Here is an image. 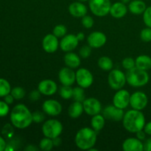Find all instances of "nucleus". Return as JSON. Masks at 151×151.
Returning a JSON list of instances; mask_svg holds the SVG:
<instances>
[{"label":"nucleus","instance_id":"obj_1","mask_svg":"<svg viewBox=\"0 0 151 151\" xmlns=\"http://www.w3.org/2000/svg\"><path fill=\"white\" fill-rule=\"evenodd\" d=\"M10 121L16 128L24 129L33 122L32 114L24 105H16L10 113Z\"/></svg>","mask_w":151,"mask_h":151},{"label":"nucleus","instance_id":"obj_2","mask_svg":"<svg viewBox=\"0 0 151 151\" xmlns=\"http://www.w3.org/2000/svg\"><path fill=\"white\" fill-rule=\"evenodd\" d=\"M123 126L128 131L137 133L144 129L145 125V117L139 110H130L124 114Z\"/></svg>","mask_w":151,"mask_h":151},{"label":"nucleus","instance_id":"obj_3","mask_svg":"<svg viewBox=\"0 0 151 151\" xmlns=\"http://www.w3.org/2000/svg\"><path fill=\"white\" fill-rule=\"evenodd\" d=\"M97 141V131L93 128H83L80 130L75 137V144L81 150L93 147Z\"/></svg>","mask_w":151,"mask_h":151},{"label":"nucleus","instance_id":"obj_4","mask_svg":"<svg viewBox=\"0 0 151 151\" xmlns=\"http://www.w3.org/2000/svg\"><path fill=\"white\" fill-rule=\"evenodd\" d=\"M125 76L127 83L134 87L144 86L148 83L150 79L147 71L139 69L137 66L128 70Z\"/></svg>","mask_w":151,"mask_h":151},{"label":"nucleus","instance_id":"obj_5","mask_svg":"<svg viewBox=\"0 0 151 151\" xmlns=\"http://www.w3.org/2000/svg\"><path fill=\"white\" fill-rule=\"evenodd\" d=\"M63 131L61 122L57 119H49L46 121L42 126V131L45 137L54 139L59 137Z\"/></svg>","mask_w":151,"mask_h":151},{"label":"nucleus","instance_id":"obj_6","mask_svg":"<svg viewBox=\"0 0 151 151\" xmlns=\"http://www.w3.org/2000/svg\"><path fill=\"white\" fill-rule=\"evenodd\" d=\"M111 7L110 0H89V8L97 16L103 17L110 13Z\"/></svg>","mask_w":151,"mask_h":151},{"label":"nucleus","instance_id":"obj_7","mask_svg":"<svg viewBox=\"0 0 151 151\" xmlns=\"http://www.w3.org/2000/svg\"><path fill=\"white\" fill-rule=\"evenodd\" d=\"M126 82V76L119 69H113L109 73V84L113 89H121Z\"/></svg>","mask_w":151,"mask_h":151},{"label":"nucleus","instance_id":"obj_8","mask_svg":"<svg viewBox=\"0 0 151 151\" xmlns=\"http://www.w3.org/2000/svg\"><path fill=\"white\" fill-rule=\"evenodd\" d=\"M76 81L79 86L86 88L92 85L94 78L92 74L88 69L81 68L76 72Z\"/></svg>","mask_w":151,"mask_h":151},{"label":"nucleus","instance_id":"obj_9","mask_svg":"<svg viewBox=\"0 0 151 151\" xmlns=\"http://www.w3.org/2000/svg\"><path fill=\"white\" fill-rule=\"evenodd\" d=\"M148 99L147 95L142 91H137L131 95L130 105L131 107L136 110H142L147 106Z\"/></svg>","mask_w":151,"mask_h":151},{"label":"nucleus","instance_id":"obj_10","mask_svg":"<svg viewBox=\"0 0 151 151\" xmlns=\"http://www.w3.org/2000/svg\"><path fill=\"white\" fill-rule=\"evenodd\" d=\"M83 105L84 111L90 116L98 114L101 111V103L97 99L94 97L86 99L83 102Z\"/></svg>","mask_w":151,"mask_h":151},{"label":"nucleus","instance_id":"obj_11","mask_svg":"<svg viewBox=\"0 0 151 151\" xmlns=\"http://www.w3.org/2000/svg\"><path fill=\"white\" fill-rule=\"evenodd\" d=\"M130 98L131 95L127 90L119 89L114 97L113 103L116 107L124 109L130 104Z\"/></svg>","mask_w":151,"mask_h":151},{"label":"nucleus","instance_id":"obj_12","mask_svg":"<svg viewBox=\"0 0 151 151\" xmlns=\"http://www.w3.org/2000/svg\"><path fill=\"white\" fill-rule=\"evenodd\" d=\"M103 116L105 119H111L114 121H121L123 119L124 111L123 109H119L114 106H108L103 111Z\"/></svg>","mask_w":151,"mask_h":151},{"label":"nucleus","instance_id":"obj_13","mask_svg":"<svg viewBox=\"0 0 151 151\" xmlns=\"http://www.w3.org/2000/svg\"><path fill=\"white\" fill-rule=\"evenodd\" d=\"M58 78L62 85L72 86L76 81V73L72 68H62L58 74Z\"/></svg>","mask_w":151,"mask_h":151},{"label":"nucleus","instance_id":"obj_14","mask_svg":"<svg viewBox=\"0 0 151 151\" xmlns=\"http://www.w3.org/2000/svg\"><path fill=\"white\" fill-rule=\"evenodd\" d=\"M107 41L106 35L103 32L96 31L90 34L87 38L88 45L92 48H100L105 45Z\"/></svg>","mask_w":151,"mask_h":151},{"label":"nucleus","instance_id":"obj_15","mask_svg":"<svg viewBox=\"0 0 151 151\" xmlns=\"http://www.w3.org/2000/svg\"><path fill=\"white\" fill-rule=\"evenodd\" d=\"M42 109L50 116H57L62 111V106L57 100H47L43 103Z\"/></svg>","mask_w":151,"mask_h":151},{"label":"nucleus","instance_id":"obj_16","mask_svg":"<svg viewBox=\"0 0 151 151\" xmlns=\"http://www.w3.org/2000/svg\"><path fill=\"white\" fill-rule=\"evenodd\" d=\"M78 41L77 35L73 34H69L63 37L60 42V47L63 51L64 52H71L75 50L78 45Z\"/></svg>","mask_w":151,"mask_h":151},{"label":"nucleus","instance_id":"obj_17","mask_svg":"<svg viewBox=\"0 0 151 151\" xmlns=\"http://www.w3.org/2000/svg\"><path fill=\"white\" fill-rule=\"evenodd\" d=\"M58 40L54 34H48L44 38L42 41L43 49L48 53H53L58 48Z\"/></svg>","mask_w":151,"mask_h":151},{"label":"nucleus","instance_id":"obj_18","mask_svg":"<svg viewBox=\"0 0 151 151\" xmlns=\"http://www.w3.org/2000/svg\"><path fill=\"white\" fill-rule=\"evenodd\" d=\"M38 90L44 95L51 96L55 94L58 90V86L52 80H44L38 84Z\"/></svg>","mask_w":151,"mask_h":151},{"label":"nucleus","instance_id":"obj_19","mask_svg":"<svg viewBox=\"0 0 151 151\" xmlns=\"http://www.w3.org/2000/svg\"><path fill=\"white\" fill-rule=\"evenodd\" d=\"M122 149L125 151H142L144 144L138 138H128L124 141Z\"/></svg>","mask_w":151,"mask_h":151},{"label":"nucleus","instance_id":"obj_20","mask_svg":"<svg viewBox=\"0 0 151 151\" xmlns=\"http://www.w3.org/2000/svg\"><path fill=\"white\" fill-rule=\"evenodd\" d=\"M69 11L74 17L82 18L86 15L87 7L81 1H75L69 5Z\"/></svg>","mask_w":151,"mask_h":151},{"label":"nucleus","instance_id":"obj_21","mask_svg":"<svg viewBox=\"0 0 151 151\" xmlns=\"http://www.w3.org/2000/svg\"><path fill=\"white\" fill-rule=\"evenodd\" d=\"M128 12V8H127L125 4L120 1V2H115L111 7L110 13L114 18L116 19H120V18L124 17L126 15Z\"/></svg>","mask_w":151,"mask_h":151},{"label":"nucleus","instance_id":"obj_22","mask_svg":"<svg viewBox=\"0 0 151 151\" xmlns=\"http://www.w3.org/2000/svg\"><path fill=\"white\" fill-rule=\"evenodd\" d=\"M64 62L68 67L75 69L81 65V58L75 53L68 52L64 56Z\"/></svg>","mask_w":151,"mask_h":151},{"label":"nucleus","instance_id":"obj_23","mask_svg":"<svg viewBox=\"0 0 151 151\" xmlns=\"http://www.w3.org/2000/svg\"><path fill=\"white\" fill-rule=\"evenodd\" d=\"M128 8L130 11L134 14L139 15L144 13L147 7L145 2L142 0H133L130 2Z\"/></svg>","mask_w":151,"mask_h":151},{"label":"nucleus","instance_id":"obj_24","mask_svg":"<svg viewBox=\"0 0 151 151\" xmlns=\"http://www.w3.org/2000/svg\"><path fill=\"white\" fill-rule=\"evenodd\" d=\"M83 111V105L82 104V103L81 102L75 101L69 107L68 114H69L70 117L73 118V119H76V118H78L79 116H81Z\"/></svg>","mask_w":151,"mask_h":151},{"label":"nucleus","instance_id":"obj_25","mask_svg":"<svg viewBox=\"0 0 151 151\" xmlns=\"http://www.w3.org/2000/svg\"><path fill=\"white\" fill-rule=\"evenodd\" d=\"M136 66L139 69L147 71L151 69V58L147 55H142L136 59Z\"/></svg>","mask_w":151,"mask_h":151},{"label":"nucleus","instance_id":"obj_26","mask_svg":"<svg viewBox=\"0 0 151 151\" xmlns=\"http://www.w3.org/2000/svg\"><path fill=\"white\" fill-rule=\"evenodd\" d=\"M105 123H106V122H105V117L103 116H102V115H100L99 114L93 116L91 121V127L97 132L101 131L104 128Z\"/></svg>","mask_w":151,"mask_h":151},{"label":"nucleus","instance_id":"obj_27","mask_svg":"<svg viewBox=\"0 0 151 151\" xmlns=\"http://www.w3.org/2000/svg\"><path fill=\"white\" fill-rule=\"evenodd\" d=\"M98 66L103 70L110 71L113 67V61L110 58L103 56L98 60Z\"/></svg>","mask_w":151,"mask_h":151},{"label":"nucleus","instance_id":"obj_28","mask_svg":"<svg viewBox=\"0 0 151 151\" xmlns=\"http://www.w3.org/2000/svg\"><path fill=\"white\" fill-rule=\"evenodd\" d=\"M11 86L7 80L4 78H0V97H5L7 94H10Z\"/></svg>","mask_w":151,"mask_h":151},{"label":"nucleus","instance_id":"obj_29","mask_svg":"<svg viewBox=\"0 0 151 151\" xmlns=\"http://www.w3.org/2000/svg\"><path fill=\"white\" fill-rule=\"evenodd\" d=\"M72 97L75 101L83 102L85 99V93H84L83 88L82 87H75L73 88V93H72Z\"/></svg>","mask_w":151,"mask_h":151},{"label":"nucleus","instance_id":"obj_30","mask_svg":"<svg viewBox=\"0 0 151 151\" xmlns=\"http://www.w3.org/2000/svg\"><path fill=\"white\" fill-rule=\"evenodd\" d=\"M72 93H73V88H71L70 86L63 85L59 90L60 97L65 100H69L72 97Z\"/></svg>","mask_w":151,"mask_h":151},{"label":"nucleus","instance_id":"obj_31","mask_svg":"<svg viewBox=\"0 0 151 151\" xmlns=\"http://www.w3.org/2000/svg\"><path fill=\"white\" fill-rule=\"evenodd\" d=\"M39 147L42 150H51L52 149V147H54L52 139L50 138H48V137H45V138L42 139L39 143Z\"/></svg>","mask_w":151,"mask_h":151},{"label":"nucleus","instance_id":"obj_32","mask_svg":"<svg viewBox=\"0 0 151 151\" xmlns=\"http://www.w3.org/2000/svg\"><path fill=\"white\" fill-rule=\"evenodd\" d=\"M10 94H12L13 97H14L15 100H22L24 97L25 96V91L23 88L22 87H15L13 89H11L10 91Z\"/></svg>","mask_w":151,"mask_h":151},{"label":"nucleus","instance_id":"obj_33","mask_svg":"<svg viewBox=\"0 0 151 151\" xmlns=\"http://www.w3.org/2000/svg\"><path fill=\"white\" fill-rule=\"evenodd\" d=\"M66 32H67L66 27L63 24L56 25L53 29V34L58 38H61L66 35Z\"/></svg>","mask_w":151,"mask_h":151},{"label":"nucleus","instance_id":"obj_34","mask_svg":"<svg viewBox=\"0 0 151 151\" xmlns=\"http://www.w3.org/2000/svg\"><path fill=\"white\" fill-rule=\"evenodd\" d=\"M1 134L4 136V138L11 139L13 137V134H14V130H13V127L10 124H6L4 127H3L2 130H1Z\"/></svg>","mask_w":151,"mask_h":151},{"label":"nucleus","instance_id":"obj_35","mask_svg":"<svg viewBox=\"0 0 151 151\" xmlns=\"http://www.w3.org/2000/svg\"><path fill=\"white\" fill-rule=\"evenodd\" d=\"M122 66L124 69L129 70V69H133L134 67L136 66V61L132 58H125L122 62Z\"/></svg>","mask_w":151,"mask_h":151},{"label":"nucleus","instance_id":"obj_36","mask_svg":"<svg viewBox=\"0 0 151 151\" xmlns=\"http://www.w3.org/2000/svg\"><path fill=\"white\" fill-rule=\"evenodd\" d=\"M141 39L145 42H150L151 41V28L147 27L141 31L140 33Z\"/></svg>","mask_w":151,"mask_h":151},{"label":"nucleus","instance_id":"obj_37","mask_svg":"<svg viewBox=\"0 0 151 151\" xmlns=\"http://www.w3.org/2000/svg\"><path fill=\"white\" fill-rule=\"evenodd\" d=\"M143 21L146 26L151 28V6L147 7L143 13Z\"/></svg>","mask_w":151,"mask_h":151},{"label":"nucleus","instance_id":"obj_38","mask_svg":"<svg viewBox=\"0 0 151 151\" xmlns=\"http://www.w3.org/2000/svg\"><path fill=\"white\" fill-rule=\"evenodd\" d=\"M80 56L83 58H87L91 53V47L89 45H85L81 48L79 51Z\"/></svg>","mask_w":151,"mask_h":151},{"label":"nucleus","instance_id":"obj_39","mask_svg":"<svg viewBox=\"0 0 151 151\" xmlns=\"http://www.w3.org/2000/svg\"><path fill=\"white\" fill-rule=\"evenodd\" d=\"M82 24L86 28H91L94 25V19L91 16H84L83 17H82Z\"/></svg>","mask_w":151,"mask_h":151},{"label":"nucleus","instance_id":"obj_40","mask_svg":"<svg viewBox=\"0 0 151 151\" xmlns=\"http://www.w3.org/2000/svg\"><path fill=\"white\" fill-rule=\"evenodd\" d=\"M9 111H10L9 105L4 101L0 100V117L7 116V114L9 113Z\"/></svg>","mask_w":151,"mask_h":151},{"label":"nucleus","instance_id":"obj_41","mask_svg":"<svg viewBox=\"0 0 151 151\" xmlns=\"http://www.w3.org/2000/svg\"><path fill=\"white\" fill-rule=\"evenodd\" d=\"M45 119V116L43 113L40 111H35L32 113V120L36 123H40L43 122Z\"/></svg>","mask_w":151,"mask_h":151},{"label":"nucleus","instance_id":"obj_42","mask_svg":"<svg viewBox=\"0 0 151 151\" xmlns=\"http://www.w3.org/2000/svg\"><path fill=\"white\" fill-rule=\"evenodd\" d=\"M41 96V92L38 90H33L29 94V99L32 101H36L40 98Z\"/></svg>","mask_w":151,"mask_h":151},{"label":"nucleus","instance_id":"obj_43","mask_svg":"<svg viewBox=\"0 0 151 151\" xmlns=\"http://www.w3.org/2000/svg\"><path fill=\"white\" fill-rule=\"evenodd\" d=\"M143 144H144V150L151 151V138L146 139Z\"/></svg>","mask_w":151,"mask_h":151},{"label":"nucleus","instance_id":"obj_44","mask_svg":"<svg viewBox=\"0 0 151 151\" xmlns=\"http://www.w3.org/2000/svg\"><path fill=\"white\" fill-rule=\"evenodd\" d=\"M146 134H147L145 133V131H143V130H141V131L137 132V137L139 139L142 141V140H145L146 139Z\"/></svg>","mask_w":151,"mask_h":151},{"label":"nucleus","instance_id":"obj_45","mask_svg":"<svg viewBox=\"0 0 151 151\" xmlns=\"http://www.w3.org/2000/svg\"><path fill=\"white\" fill-rule=\"evenodd\" d=\"M4 97V102H5L6 103H7L8 105H10L12 104V103H13V101H14V97L12 96L11 94H7V95H6Z\"/></svg>","mask_w":151,"mask_h":151},{"label":"nucleus","instance_id":"obj_46","mask_svg":"<svg viewBox=\"0 0 151 151\" xmlns=\"http://www.w3.org/2000/svg\"><path fill=\"white\" fill-rule=\"evenodd\" d=\"M144 131H145V133L147 135L151 136V121L147 122V124H145L144 127Z\"/></svg>","mask_w":151,"mask_h":151},{"label":"nucleus","instance_id":"obj_47","mask_svg":"<svg viewBox=\"0 0 151 151\" xmlns=\"http://www.w3.org/2000/svg\"><path fill=\"white\" fill-rule=\"evenodd\" d=\"M6 146H7V144H6L5 140L4 139V138L0 137V151H3L5 150Z\"/></svg>","mask_w":151,"mask_h":151},{"label":"nucleus","instance_id":"obj_48","mask_svg":"<svg viewBox=\"0 0 151 151\" xmlns=\"http://www.w3.org/2000/svg\"><path fill=\"white\" fill-rule=\"evenodd\" d=\"M52 141H53V144H54V146H60L61 145V139L59 138L58 137H56V138L52 139Z\"/></svg>","mask_w":151,"mask_h":151},{"label":"nucleus","instance_id":"obj_49","mask_svg":"<svg viewBox=\"0 0 151 151\" xmlns=\"http://www.w3.org/2000/svg\"><path fill=\"white\" fill-rule=\"evenodd\" d=\"M38 150V149L36 148L35 147H34L33 145H28L27 147H25L24 150H29V151H33V150Z\"/></svg>","mask_w":151,"mask_h":151},{"label":"nucleus","instance_id":"obj_50","mask_svg":"<svg viewBox=\"0 0 151 151\" xmlns=\"http://www.w3.org/2000/svg\"><path fill=\"white\" fill-rule=\"evenodd\" d=\"M77 38H78V41H83V40L85 38V35H84V34L83 33V32H79V33L77 35Z\"/></svg>","mask_w":151,"mask_h":151},{"label":"nucleus","instance_id":"obj_51","mask_svg":"<svg viewBox=\"0 0 151 151\" xmlns=\"http://www.w3.org/2000/svg\"><path fill=\"white\" fill-rule=\"evenodd\" d=\"M131 0H121L122 2H123L124 4H127V3H129Z\"/></svg>","mask_w":151,"mask_h":151},{"label":"nucleus","instance_id":"obj_52","mask_svg":"<svg viewBox=\"0 0 151 151\" xmlns=\"http://www.w3.org/2000/svg\"><path fill=\"white\" fill-rule=\"evenodd\" d=\"M88 150H89V151H97V149H94V148H92V147H91V148L88 149Z\"/></svg>","mask_w":151,"mask_h":151},{"label":"nucleus","instance_id":"obj_53","mask_svg":"<svg viewBox=\"0 0 151 151\" xmlns=\"http://www.w3.org/2000/svg\"><path fill=\"white\" fill-rule=\"evenodd\" d=\"M79 1H81V2H84V1H89V0H78Z\"/></svg>","mask_w":151,"mask_h":151}]
</instances>
